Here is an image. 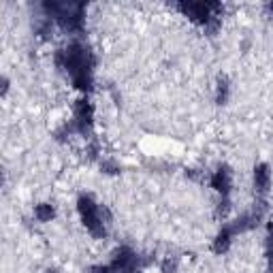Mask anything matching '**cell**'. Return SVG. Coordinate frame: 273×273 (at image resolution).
<instances>
[{
	"mask_svg": "<svg viewBox=\"0 0 273 273\" xmlns=\"http://www.w3.org/2000/svg\"><path fill=\"white\" fill-rule=\"evenodd\" d=\"M132 262V252L130 250H120L115 254V267H126V265H130Z\"/></svg>",
	"mask_w": 273,
	"mask_h": 273,
	"instance_id": "5b68a950",
	"label": "cell"
},
{
	"mask_svg": "<svg viewBox=\"0 0 273 273\" xmlns=\"http://www.w3.org/2000/svg\"><path fill=\"white\" fill-rule=\"evenodd\" d=\"M36 218H39V220H51L53 218V207L51 205H39L36 207Z\"/></svg>",
	"mask_w": 273,
	"mask_h": 273,
	"instance_id": "8992f818",
	"label": "cell"
},
{
	"mask_svg": "<svg viewBox=\"0 0 273 273\" xmlns=\"http://www.w3.org/2000/svg\"><path fill=\"white\" fill-rule=\"evenodd\" d=\"M224 248H229V233H222L216 243V250H224Z\"/></svg>",
	"mask_w": 273,
	"mask_h": 273,
	"instance_id": "52a82bcc",
	"label": "cell"
},
{
	"mask_svg": "<svg viewBox=\"0 0 273 273\" xmlns=\"http://www.w3.org/2000/svg\"><path fill=\"white\" fill-rule=\"evenodd\" d=\"M254 181H256V188L267 190V186H269V169H267V165L256 167V171H254Z\"/></svg>",
	"mask_w": 273,
	"mask_h": 273,
	"instance_id": "277c9868",
	"label": "cell"
},
{
	"mask_svg": "<svg viewBox=\"0 0 273 273\" xmlns=\"http://www.w3.org/2000/svg\"><path fill=\"white\" fill-rule=\"evenodd\" d=\"M79 214H81V220H84V224L92 233H101L103 231L101 218H98V214H96V207L92 203V198H79Z\"/></svg>",
	"mask_w": 273,
	"mask_h": 273,
	"instance_id": "6da1fadb",
	"label": "cell"
},
{
	"mask_svg": "<svg viewBox=\"0 0 273 273\" xmlns=\"http://www.w3.org/2000/svg\"><path fill=\"white\" fill-rule=\"evenodd\" d=\"M181 9L192 17H196V20H207L209 17V7L207 5H184Z\"/></svg>",
	"mask_w": 273,
	"mask_h": 273,
	"instance_id": "3957f363",
	"label": "cell"
},
{
	"mask_svg": "<svg viewBox=\"0 0 273 273\" xmlns=\"http://www.w3.org/2000/svg\"><path fill=\"white\" fill-rule=\"evenodd\" d=\"M212 184L214 188L218 190V192H229V188H231V177H229V173L226 171H218L214 179H212Z\"/></svg>",
	"mask_w": 273,
	"mask_h": 273,
	"instance_id": "7a4b0ae2",
	"label": "cell"
}]
</instances>
